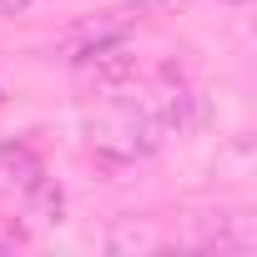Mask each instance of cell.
Listing matches in <instances>:
<instances>
[{"label":"cell","mask_w":257,"mask_h":257,"mask_svg":"<svg viewBox=\"0 0 257 257\" xmlns=\"http://www.w3.org/2000/svg\"><path fill=\"white\" fill-rule=\"evenodd\" d=\"M0 106H6V96H0Z\"/></svg>","instance_id":"cell-2"},{"label":"cell","mask_w":257,"mask_h":257,"mask_svg":"<svg viewBox=\"0 0 257 257\" xmlns=\"http://www.w3.org/2000/svg\"><path fill=\"white\" fill-rule=\"evenodd\" d=\"M227 6H247V0H227Z\"/></svg>","instance_id":"cell-1"}]
</instances>
